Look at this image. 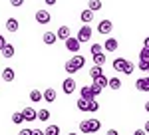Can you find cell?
<instances>
[{
    "instance_id": "6da1fadb",
    "label": "cell",
    "mask_w": 149,
    "mask_h": 135,
    "mask_svg": "<svg viewBox=\"0 0 149 135\" xmlns=\"http://www.w3.org/2000/svg\"><path fill=\"white\" fill-rule=\"evenodd\" d=\"M84 66H86V58L84 56H72L68 62H66L64 70H66L68 74H76V72H80Z\"/></svg>"
},
{
    "instance_id": "7a4b0ae2",
    "label": "cell",
    "mask_w": 149,
    "mask_h": 135,
    "mask_svg": "<svg viewBox=\"0 0 149 135\" xmlns=\"http://www.w3.org/2000/svg\"><path fill=\"white\" fill-rule=\"evenodd\" d=\"M100 129H102V121H97V119H81L80 121L81 133H97Z\"/></svg>"
},
{
    "instance_id": "3957f363",
    "label": "cell",
    "mask_w": 149,
    "mask_h": 135,
    "mask_svg": "<svg viewBox=\"0 0 149 135\" xmlns=\"http://www.w3.org/2000/svg\"><path fill=\"white\" fill-rule=\"evenodd\" d=\"M92 34H93L92 26H90V24H84V26L80 28V32H78V36H76V38H78L81 44H84V42H90V40H92Z\"/></svg>"
},
{
    "instance_id": "277c9868",
    "label": "cell",
    "mask_w": 149,
    "mask_h": 135,
    "mask_svg": "<svg viewBox=\"0 0 149 135\" xmlns=\"http://www.w3.org/2000/svg\"><path fill=\"white\" fill-rule=\"evenodd\" d=\"M107 84H109V79L105 78V76H100V78H95V79H93L92 88H93V91H95V95H100L103 88H107Z\"/></svg>"
},
{
    "instance_id": "5b68a950",
    "label": "cell",
    "mask_w": 149,
    "mask_h": 135,
    "mask_svg": "<svg viewBox=\"0 0 149 135\" xmlns=\"http://www.w3.org/2000/svg\"><path fill=\"white\" fill-rule=\"evenodd\" d=\"M80 48H81V42L78 40V38H74V36H72V38L66 40V50H68V52L78 54V52H80Z\"/></svg>"
},
{
    "instance_id": "8992f818",
    "label": "cell",
    "mask_w": 149,
    "mask_h": 135,
    "mask_svg": "<svg viewBox=\"0 0 149 135\" xmlns=\"http://www.w3.org/2000/svg\"><path fill=\"white\" fill-rule=\"evenodd\" d=\"M76 88H78V84H76V79H74V78H66L64 81H62V90H64V93H66V95L74 93V91H76Z\"/></svg>"
},
{
    "instance_id": "52a82bcc",
    "label": "cell",
    "mask_w": 149,
    "mask_h": 135,
    "mask_svg": "<svg viewBox=\"0 0 149 135\" xmlns=\"http://www.w3.org/2000/svg\"><path fill=\"white\" fill-rule=\"evenodd\" d=\"M80 97H84V100H88V101H93L97 95H95V91H93L92 86H81V90H80Z\"/></svg>"
},
{
    "instance_id": "ba28073f",
    "label": "cell",
    "mask_w": 149,
    "mask_h": 135,
    "mask_svg": "<svg viewBox=\"0 0 149 135\" xmlns=\"http://www.w3.org/2000/svg\"><path fill=\"white\" fill-rule=\"evenodd\" d=\"M50 20H52V16L48 10H44V8L36 10V22L38 24H50Z\"/></svg>"
},
{
    "instance_id": "9c48e42d",
    "label": "cell",
    "mask_w": 149,
    "mask_h": 135,
    "mask_svg": "<svg viewBox=\"0 0 149 135\" xmlns=\"http://www.w3.org/2000/svg\"><path fill=\"white\" fill-rule=\"evenodd\" d=\"M111 30H113V24H111V20H102V22L97 24V32L102 34V36H107Z\"/></svg>"
},
{
    "instance_id": "30bf717a",
    "label": "cell",
    "mask_w": 149,
    "mask_h": 135,
    "mask_svg": "<svg viewBox=\"0 0 149 135\" xmlns=\"http://www.w3.org/2000/svg\"><path fill=\"white\" fill-rule=\"evenodd\" d=\"M22 113H24V119L26 121H34V119H38V109H34V107H24L22 109Z\"/></svg>"
},
{
    "instance_id": "8fae6325",
    "label": "cell",
    "mask_w": 149,
    "mask_h": 135,
    "mask_svg": "<svg viewBox=\"0 0 149 135\" xmlns=\"http://www.w3.org/2000/svg\"><path fill=\"white\" fill-rule=\"evenodd\" d=\"M135 88H137L139 91H149V76L135 79Z\"/></svg>"
},
{
    "instance_id": "7c38bea8",
    "label": "cell",
    "mask_w": 149,
    "mask_h": 135,
    "mask_svg": "<svg viewBox=\"0 0 149 135\" xmlns=\"http://www.w3.org/2000/svg\"><path fill=\"white\" fill-rule=\"evenodd\" d=\"M56 34H58V40H64V42H66L68 38H72V32H70L68 26H60Z\"/></svg>"
},
{
    "instance_id": "4fadbf2b",
    "label": "cell",
    "mask_w": 149,
    "mask_h": 135,
    "mask_svg": "<svg viewBox=\"0 0 149 135\" xmlns=\"http://www.w3.org/2000/svg\"><path fill=\"white\" fill-rule=\"evenodd\" d=\"M127 68V60L125 58H115L113 60V70L115 72H125Z\"/></svg>"
},
{
    "instance_id": "5bb4252c",
    "label": "cell",
    "mask_w": 149,
    "mask_h": 135,
    "mask_svg": "<svg viewBox=\"0 0 149 135\" xmlns=\"http://www.w3.org/2000/svg\"><path fill=\"white\" fill-rule=\"evenodd\" d=\"M42 40H44V44L52 46V44H56V42H58V34L56 32H44Z\"/></svg>"
},
{
    "instance_id": "9a60e30c",
    "label": "cell",
    "mask_w": 149,
    "mask_h": 135,
    "mask_svg": "<svg viewBox=\"0 0 149 135\" xmlns=\"http://www.w3.org/2000/svg\"><path fill=\"white\" fill-rule=\"evenodd\" d=\"M117 40H115V38H107V40H105V44H103V50H105V52H115V50H117Z\"/></svg>"
},
{
    "instance_id": "2e32d148",
    "label": "cell",
    "mask_w": 149,
    "mask_h": 135,
    "mask_svg": "<svg viewBox=\"0 0 149 135\" xmlns=\"http://www.w3.org/2000/svg\"><path fill=\"white\" fill-rule=\"evenodd\" d=\"M14 78H16V74H14L12 68H4V70H2V79H4V81L10 84V81H14Z\"/></svg>"
},
{
    "instance_id": "e0dca14e",
    "label": "cell",
    "mask_w": 149,
    "mask_h": 135,
    "mask_svg": "<svg viewBox=\"0 0 149 135\" xmlns=\"http://www.w3.org/2000/svg\"><path fill=\"white\" fill-rule=\"evenodd\" d=\"M80 18H81V22H84V24H90V22L93 20V10H90V8H86V10H81Z\"/></svg>"
},
{
    "instance_id": "ac0fdd59",
    "label": "cell",
    "mask_w": 149,
    "mask_h": 135,
    "mask_svg": "<svg viewBox=\"0 0 149 135\" xmlns=\"http://www.w3.org/2000/svg\"><path fill=\"white\" fill-rule=\"evenodd\" d=\"M42 100H44V91H40V90L30 91V101H32V103H40Z\"/></svg>"
},
{
    "instance_id": "d6986e66",
    "label": "cell",
    "mask_w": 149,
    "mask_h": 135,
    "mask_svg": "<svg viewBox=\"0 0 149 135\" xmlns=\"http://www.w3.org/2000/svg\"><path fill=\"white\" fill-rule=\"evenodd\" d=\"M56 97H58V93H56V90H54V88H48V90L44 91V101H48V103L56 101Z\"/></svg>"
},
{
    "instance_id": "ffe728a7",
    "label": "cell",
    "mask_w": 149,
    "mask_h": 135,
    "mask_svg": "<svg viewBox=\"0 0 149 135\" xmlns=\"http://www.w3.org/2000/svg\"><path fill=\"white\" fill-rule=\"evenodd\" d=\"M6 30L12 32V34H16L18 32V20H16V18H8V20H6Z\"/></svg>"
},
{
    "instance_id": "44dd1931",
    "label": "cell",
    "mask_w": 149,
    "mask_h": 135,
    "mask_svg": "<svg viewBox=\"0 0 149 135\" xmlns=\"http://www.w3.org/2000/svg\"><path fill=\"white\" fill-rule=\"evenodd\" d=\"M90 103H92V101H88V100H84V97H80L76 105H78V109H80V111H90Z\"/></svg>"
},
{
    "instance_id": "7402d4cb",
    "label": "cell",
    "mask_w": 149,
    "mask_h": 135,
    "mask_svg": "<svg viewBox=\"0 0 149 135\" xmlns=\"http://www.w3.org/2000/svg\"><path fill=\"white\" fill-rule=\"evenodd\" d=\"M88 8L93 10V12L102 10V0H88Z\"/></svg>"
},
{
    "instance_id": "603a6c76",
    "label": "cell",
    "mask_w": 149,
    "mask_h": 135,
    "mask_svg": "<svg viewBox=\"0 0 149 135\" xmlns=\"http://www.w3.org/2000/svg\"><path fill=\"white\" fill-rule=\"evenodd\" d=\"M14 56V46L12 44H8L4 50H2V58H6V60H10V58Z\"/></svg>"
},
{
    "instance_id": "cb8c5ba5",
    "label": "cell",
    "mask_w": 149,
    "mask_h": 135,
    "mask_svg": "<svg viewBox=\"0 0 149 135\" xmlns=\"http://www.w3.org/2000/svg\"><path fill=\"white\" fill-rule=\"evenodd\" d=\"M93 58V66H103L105 64V54H95V56H92Z\"/></svg>"
},
{
    "instance_id": "d4e9b609",
    "label": "cell",
    "mask_w": 149,
    "mask_h": 135,
    "mask_svg": "<svg viewBox=\"0 0 149 135\" xmlns=\"http://www.w3.org/2000/svg\"><path fill=\"white\" fill-rule=\"evenodd\" d=\"M90 76H92V79H95V78H100V76H103L102 66H93L92 70H90Z\"/></svg>"
},
{
    "instance_id": "484cf974",
    "label": "cell",
    "mask_w": 149,
    "mask_h": 135,
    "mask_svg": "<svg viewBox=\"0 0 149 135\" xmlns=\"http://www.w3.org/2000/svg\"><path fill=\"white\" fill-rule=\"evenodd\" d=\"M26 119H24V113L22 111H16V113H12V123H24Z\"/></svg>"
},
{
    "instance_id": "4316f807",
    "label": "cell",
    "mask_w": 149,
    "mask_h": 135,
    "mask_svg": "<svg viewBox=\"0 0 149 135\" xmlns=\"http://www.w3.org/2000/svg\"><path fill=\"white\" fill-rule=\"evenodd\" d=\"M107 86H109L111 90H119V88H121V79L113 76V78H109V84H107Z\"/></svg>"
},
{
    "instance_id": "83f0119b",
    "label": "cell",
    "mask_w": 149,
    "mask_h": 135,
    "mask_svg": "<svg viewBox=\"0 0 149 135\" xmlns=\"http://www.w3.org/2000/svg\"><path fill=\"white\" fill-rule=\"evenodd\" d=\"M50 119V111L48 109H38V121H48Z\"/></svg>"
},
{
    "instance_id": "f1b7e54d",
    "label": "cell",
    "mask_w": 149,
    "mask_h": 135,
    "mask_svg": "<svg viewBox=\"0 0 149 135\" xmlns=\"http://www.w3.org/2000/svg\"><path fill=\"white\" fill-rule=\"evenodd\" d=\"M137 68H139V72H147L149 74V60H139Z\"/></svg>"
},
{
    "instance_id": "f546056e",
    "label": "cell",
    "mask_w": 149,
    "mask_h": 135,
    "mask_svg": "<svg viewBox=\"0 0 149 135\" xmlns=\"http://www.w3.org/2000/svg\"><path fill=\"white\" fill-rule=\"evenodd\" d=\"M46 135H60V127H58V125H48Z\"/></svg>"
},
{
    "instance_id": "4dcf8cb0",
    "label": "cell",
    "mask_w": 149,
    "mask_h": 135,
    "mask_svg": "<svg viewBox=\"0 0 149 135\" xmlns=\"http://www.w3.org/2000/svg\"><path fill=\"white\" fill-rule=\"evenodd\" d=\"M90 52H92V56H95V54H102V52H103V46H100V44H92Z\"/></svg>"
},
{
    "instance_id": "1f68e13d",
    "label": "cell",
    "mask_w": 149,
    "mask_h": 135,
    "mask_svg": "<svg viewBox=\"0 0 149 135\" xmlns=\"http://www.w3.org/2000/svg\"><path fill=\"white\" fill-rule=\"evenodd\" d=\"M139 60H149V48H141V52H139Z\"/></svg>"
},
{
    "instance_id": "d6a6232c",
    "label": "cell",
    "mask_w": 149,
    "mask_h": 135,
    "mask_svg": "<svg viewBox=\"0 0 149 135\" xmlns=\"http://www.w3.org/2000/svg\"><path fill=\"white\" fill-rule=\"evenodd\" d=\"M97 109H100V103H97V101L93 100L92 103H90V113H95V111H97Z\"/></svg>"
},
{
    "instance_id": "836d02e7",
    "label": "cell",
    "mask_w": 149,
    "mask_h": 135,
    "mask_svg": "<svg viewBox=\"0 0 149 135\" xmlns=\"http://www.w3.org/2000/svg\"><path fill=\"white\" fill-rule=\"evenodd\" d=\"M133 70H135V64L127 62V68H125V72H123V74H127V76H129V74H133Z\"/></svg>"
},
{
    "instance_id": "e575fe53",
    "label": "cell",
    "mask_w": 149,
    "mask_h": 135,
    "mask_svg": "<svg viewBox=\"0 0 149 135\" xmlns=\"http://www.w3.org/2000/svg\"><path fill=\"white\" fill-rule=\"evenodd\" d=\"M6 46H8V42H6V38H4V36L0 34V52H2V50H4Z\"/></svg>"
},
{
    "instance_id": "d590c367",
    "label": "cell",
    "mask_w": 149,
    "mask_h": 135,
    "mask_svg": "<svg viewBox=\"0 0 149 135\" xmlns=\"http://www.w3.org/2000/svg\"><path fill=\"white\" fill-rule=\"evenodd\" d=\"M24 4V0H10V6H14V8H20Z\"/></svg>"
},
{
    "instance_id": "8d00e7d4",
    "label": "cell",
    "mask_w": 149,
    "mask_h": 135,
    "mask_svg": "<svg viewBox=\"0 0 149 135\" xmlns=\"http://www.w3.org/2000/svg\"><path fill=\"white\" fill-rule=\"evenodd\" d=\"M133 135H147V131H145V129H135Z\"/></svg>"
},
{
    "instance_id": "74e56055",
    "label": "cell",
    "mask_w": 149,
    "mask_h": 135,
    "mask_svg": "<svg viewBox=\"0 0 149 135\" xmlns=\"http://www.w3.org/2000/svg\"><path fill=\"white\" fill-rule=\"evenodd\" d=\"M32 135H46V131H42V129H32Z\"/></svg>"
},
{
    "instance_id": "f35d334b",
    "label": "cell",
    "mask_w": 149,
    "mask_h": 135,
    "mask_svg": "<svg viewBox=\"0 0 149 135\" xmlns=\"http://www.w3.org/2000/svg\"><path fill=\"white\" fill-rule=\"evenodd\" d=\"M18 135H32V129H22Z\"/></svg>"
},
{
    "instance_id": "ab89813d",
    "label": "cell",
    "mask_w": 149,
    "mask_h": 135,
    "mask_svg": "<svg viewBox=\"0 0 149 135\" xmlns=\"http://www.w3.org/2000/svg\"><path fill=\"white\" fill-rule=\"evenodd\" d=\"M105 135H119V133H117V129H109V131H107Z\"/></svg>"
},
{
    "instance_id": "60d3db41",
    "label": "cell",
    "mask_w": 149,
    "mask_h": 135,
    "mask_svg": "<svg viewBox=\"0 0 149 135\" xmlns=\"http://www.w3.org/2000/svg\"><path fill=\"white\" fill-rule=\"evenodd\" d=\"M44 2H46L48 6H54V4H56V0H44Z\"/></svg>"
},
{
    "instance_id": "b9f144b4",
    "label": "cell",
    "mask_w": 149,
    "mask_h": 135,
    "mask_svg": "<svg viewBox=\"0 0 149 135\" xmlns=\"http://www.w3.org/2000/svg\"><path fill=\"white\" fill-rule=\"evenodd\" d=\"M143 46H145V48H149V36L145 38V40H143Z\"/></svg>"
},
{
    "instance_id": "7bdbcfd3",
    "label": "cell",
    "mask_w": 149,
    "mask_h": 135,
    "mask_svg": "<svg viewBox=\"0 0 149 135\" xmlns=\"http://www.w3.org/2000/svg\"><path fill=\"white\" fill-rule=\"evenodd\" d=\"M145 131H147V133H149V119H147V121H145Z\"/></svg>"
},
{
    "instance_id": "ee69618b",
    "label": "cell",
    "mask_w": 149,
    "mask_h": 135,
    "mask_svg": "<svg viewBox=\"0 0 149 135\" xmlns=\"http://www.w3.org/2000/svg\"><path fill=\"white\" fill-rule=\"evenodd\" d=\"M145 111L149 113V101H145Z\"/></svg>"
},
{
    "instance_id": "f6af8a7d",
    "label": "cell",
    "mask_w": 149,
    "mask_h": 135,
    "mask_svg": "<svg viewBox=\"0 0 149 135\" xmlns=\"http://www.w3.org/2000/svg\"><path fill=\"white\" fill-rule=\"evenodd\" d=\"M68 135H78V133H68Z\"/></svg>"
}]
</instances>
